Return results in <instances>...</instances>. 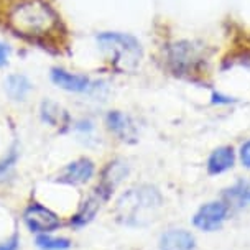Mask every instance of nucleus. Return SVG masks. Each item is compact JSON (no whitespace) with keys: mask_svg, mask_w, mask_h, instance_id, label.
Masks as SVG:
<instances>
[{"mask_svg":"<svg viewBox=\"0 0 250 250\" xmlns=\"http://www.w3.org/2000/svg\"><path fill=\"white\" fill-rule=\"evenodd\" d=\"M40 114H42L43 122L51 125V127H61L68 120V114L61 109L60 104L53 101H44L42 104V109H40Z\"/></svg>","mask_w":250,"mask_h":250,"instance_id":"15","label":"nucleus"},{"mask_svg":"<svg viewBox=\"0 0 250 250\" xmlns=\"http://www.w3.org/2000/svg\"><path fill=\"white\" fill-rule=\"evenodd\" d=\"M19 245H20L19 235H12L10 239L0 242V250H17L19 249Z\"/></svg>","mask_w":250,"mask_h":250,"instance_id":"20","label":"nucleus"},{"mask_svg":"<svg viewBox=\"0 0 250 250\" xmlns=\"http://www.w3.org/2000/svg\"><path fill=\"white\" fill-rule=\"evenodd\" d=\"M35 244L42 250H68L71 247L69 239L56 237V235H50V234H40Z\"/></svg>","mask_w":250,"mask_h":250,"instance_id":"16","label":"nucleus"},{"mask_svg":"<svg viewBox=\"0 0 250 250\" xmlns=\"http://www.w3.org/2000/svg\"><path fill=\"white\" fill-rule=\"evenodd\" d=\"M8 26L26 38H46L60 26L55 10L43 0H21L8 10Z\"/></svg>","mask_w":250,"mask_h":250,"instance_id":"1","label":"nucleus"},{"mask_svg":"<svg viewBox=\"0 0 250 250\" xmlns=\"http://www.w3.org/2000/svg\"><path fill=\"white\" fill-rule=\"evenodd\" d=\"M127 173H128L127 163L122 162V160H114V162H110L104 168V171H102L101 183L97 185V188L104 191V193L110 198L114 188L117 186L125 176H127Z\"/></svg>","mask_w":250,"mask_h":250,"instance_id":"12","label":"nucleus"},{"mask_svg":"<svg viewBox=\"0 0 250 250\" xmlns=\"http://www.w3.org/2000/svg\"><path fill=\"white\" fill-rule=\"evenodd\" d=\"M229 196L239 203H250V180H240L229 189Z\"/></svg>","mask_w":250,"mask_h":250,"instance_id":"18","label":"nucleus"},{"mask_svg":"<svg viewBox=\"0 0 250 250\" xmlns=\"http://www.w3.org/2000/svg\"><path fill=\"white\" fill-rule=\"evenodd\" d=\"M240 162L245 168L250 169V140L240 146Z\"/></svg>","mask_w":250,"mask_h":250,"instance_id":"19","label":"nucleus"},{"mask_svg":"<svg viewBox=\"0 0 250 250\" xmlns=\"http://www.w3.org/2000/svg\"><path fill=\"white\" fill-rule=\"evenodd\" d=\"M201 51L189 42H180L168 50V62L176 74L196 73L201 66Z\"/></svg>","mask_w":250,"mask_h":250,"instance_id":"4","label":"nucleus"},{"mask_svg":"<svg viewBox=\"0 0 250 250\" xmlns=\"http://www.w3.org/2000/svg\"><path fill=\"white\" fill-rule=\"evenodd\" d=\"M3 89H5V94L12 101L23 102L26 101L33 86H31L30 79L25 74H10L3 81Z\"/></svg>","mask_w":250,"mask_h":250,"instance_id":"13","label":"nucleus"},{"mask_svg":"<svg viewBox=\"0 0 250 250\" xmlns=\"http://www.w3.org/2000/svg\"><path fill=\"white\" fill-rule=\"evenodd\" d=\"M101 50L107 53L117 66L128 68L135 66L142 58V46L132 35L119 31H104L97 37Z\"/></svg>","mask_w":250,"mask_h":250,"instance_id":"3","label":"nucleus"},{"mask_svg":"<svg viewBox=\"0 0 250 250\" xmlns=\"http://www.w3.org/2000/svg\"><path fill=\"white\" fill-rule=\"evenodd\" d=\"M51 81L60 89H64L68 92H78V94H89L101 87L97 81H92L89 76L69 73L62 68H53L51 69Z\"/></svg>","mask_w":250,"mask_h":250,"instance_id":"7","label":"nucleus"},{"mask_svg":"<svg viewBox=\"0 0 250 250\" xmlns=\"http://www.w3.org/2000/svg\"><path fill=\"white\" fill-rule=\"evenodd\" d=\"M194 235L183 229L167 230L160 237V250H194Z\"/></svg>","mask_w":250,"mask_h":250,"instance_id":"11","label":"nucleus"},{"mask_svg":"<svg viewBox=\"0 0 250 250\" xmlns=\"http://www.w3.org/2000/svg\"><path fill=\"white\" fill-rule=\"evenodd\" d=\"M162 204L163 198L156 188L140 185L130 188L120 196L115 206V214L125 226H146L155 219Z\"/></svg>","mask_w":250,"mask_h":250,"instance_id":"2","label":"nucleus"},{"mask_svg":"<svg viewBox=\"0 0 250 250\" xmlns=\"http://www.w3.org/2000/svg\"><path fill=\"white\" fill-rule=\"evenodd\" d=\"M107 199H109V196H107L102 189H99V188H96V189L89 194V198L81 204V208L78 209V212L73 216V219H71V224H73L74 227L87 226L89 222L96 217V214L99 212L101 206L105 203Z\"/></svg>","mask_w":250,"mask_h":250,"instance_id":"9","label":"nucleus"},{"mask_svg":"<svg viewBox=\"0 0 250 250\" xmlns=\"http://www.w3.org/2000/svg\"><path fill=\"white\" fill-rule=\"evenodd\" d=\"M235 153L232 146H219L211 153L208 160V171L211 175H221L234 167Z\"/></svg>","mask_w":250,"mask_h":250,"instance_id":"14","label":"nucleus"},{"mask_svg":"<svg viewBox=\"0 0 250 250\" xmlns=\"http://www.w3.org/2000/svg\"><path fill=\"white\" fill-rule=\"evenodd\" d=\"M8 56H10V48H8V44L0 42V68L7 64Z\"/></svg>","mask_w":250,"mask_h":250,"instance_id":"21","label":"nucleus"},{"mask_svg":"<svg viewBox=\"0 0 250 250\" xmlns=\"http://www.w3.org/2000/svg\"><path fill=\"white\" fill-rule=\"evenodd\" d=\"M96 167L89 158H78L74 162L66 165L58 175V181L64 185H84L94 176Z\"/></svg>","mask_w":250,"mask_h":250,"instance_id":"8","label":"nucleus"},{"mask_svg":"<svg viewBox=\"0 0 250 250\" xmlns=\"http://www.w3.org/2000/svg\"><path fill=\"white\" fill-rule=\"evenodd\" d=\"M105 124H107V128L112 133H115L120 140H127V142L135 140L137 128H135V125H133L132 119L128 117L127 114L119 112V110H110L105 117Z\"/></svg>","mask_w":250,"mask_h":250,"instance_id":"10","label":"nucleus"},{"mask_svg":"<svg viewBox=\"0 0 250 250\" xmlns=\"http://www.w3.org/2000/svg\"><path fill=\"white\" fill-rule=\"evenodd\" d=\"M229 214V206L222 201H211L198 209L193 217V224L204 232H214L221 229Z\"/></svg>","mask_w":250,"mask_h":250,"instance_id":"6","label":"nucleus"},{"mask_svg":"<svg viewBox=\"0 0 250 250\" xmlns=\"http://www.w3.org/2000/svg\"><path fill=\"white\" fill-rule=\"evenodd\" d=\"M23 222L30 232L35 234H50L61 226V219L51 209L42 206L40 203H31L23 212Z\"/></svg>","mask_w":250,"mask_h":250,"instance_id":"5","label":"nucleus"},{"mask_svg":"<svg viewBox=\"0 0 250 250\" xmlns=\"http://www.w3.org/2000/svg\"><path fill=\"white\" fill-rule=\"evenodd\" d=\"M19 156H20L19 148H17V146H12V148L7 151V155L0 160V181L5 180V176L10 175L13 167H15L17 162H19Z\"/></svg>","mask_w":250,"mask_h":250,"instance_id":"17","label":"nucleus"}]
</instances>
